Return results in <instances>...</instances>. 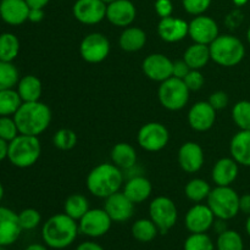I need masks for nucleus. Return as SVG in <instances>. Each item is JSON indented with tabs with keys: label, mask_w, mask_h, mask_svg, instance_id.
<instances>
[{
	"label": "nucleus",
	"mask_w": 250,
	"mask_h": 250,
	"mask_svg": "<svg viewBox=\"0 0 250 250\" xmlns=\"http://www.w3.org/2000/svg\"><path fill=\"white\" fill-rule=\"evenodd\" d=\"M80 232L78 222L65 212L49 217L42 227V238L50 249L61 250L70 247Z\"/></svg>",
	"instance_id": "nucleus-1"
},
{
	"label": "nucleus",
	"mask_w": 250,
	"mask_h": 250,
	"mask_svg": "<svg viewBox=\"0 0 250 250\" xmlns=\"http://www.w3.org/2000/svg\"><path fill=\"white\" fill-rule=\"evenodd\" d=\"M20 134L39 137L48 129L51 122V110L46 104L38 102L22 103L14 115Z\"/></svg>",
	"instance_id": "nucleus-2"
},
{
	"label": "nucleus",
	"mask_w": 250,
	"mask_h": 250,
	"mask_svg": "<svg viewBox=\"0 0 250 250\" xmlns=\"http://www.w3.org/2000/svg\"><path fill=\"white\" fill-rule=\"evenodd\" d=\"M124 183V173L115 164L103 163L95 166L87 176V189L98 198H107L119 192Z\"/></svg>",
	"instance_id": "nucleus-3"
},
{
	"label": "nucleus",
	"mask_w": 250,
	"mask_h": 250,
	"mask_svg": "<svg viewBox=\"0 0 250 250\" xmlns=\"http://www.w3.org/2000/svg\"><path fill=\"white\" fill-rule=\"evenodd\" d=\"M211 60L224 67L239 65L246 56V45L232 34H220L209 45Z\"/></svg>",
	"instance_id": "nucleus-4"
},
{
	"label": "nucleus",
	"mask_w": 250,
	"mask_h": 250,
	"mask_svg": "<svg viewBox=\"0 0 250 250\" xmlns=\"http://www.w3.org/2000/svg\"><path fill=\"white\" fill-rule=\"evenodd\" d=\"M42 154V146L38 137L19 134L9 142L7 160L19 168H28L38 161Z\"/></svg>",
	"instance_id": "nucleus-5"
},
{
	"label": "nucleus",
	"mask_w": 250,
	"mask_h": 250,
	"mask_svg": "<svg viewBox=\"0 0 250 250\" xmlns=\"http://www.w3.org/2000/svg\"><path fill=\"white\" fill-rule=\"evenodd\" d=\"M207 202L217 220L229 221L239 214V195L231 186H216Z\"/></svg>",
	"instance_id": "nucleus-6"
},
{
	"label": "nucleus",
	"mask_w": 250,
	"mask_h": 250,
	"mask_svg": "<svg viewBox=\"0 0 250 250\" xmlns=\"http://www.w3.org/2000/svg\"><path fill=\"white\" fill-rule=\"evenodd\" d=\"M190 90L183 80L170 77L160 83L158 90L159 102L170 111H178L188 104Z\"/></svg>",
	"instance_id": "nucleus-7"
},
{
	"label": "nucleus",
	"mask_w": 250,
	"mask_h": 250,
	"mask_svg": "<svg viewBox=\"0 0 250 250\" xmlns=\"http://www.w3.org/2000/svg\"><path fill=\"white\" fill-rule=\"evenodd\" d=\"M149 216L156 225L160 233H167L178 220V210L172 199L167 197H156L149 204Z\"/></svg>",
	"instance_id": "nucleus-8"
},
{
	"label": "nucleus",
	"mask_w": 250,
	"mask_h": 250,
	"mask_svg": "<svg viewBox=\"0 0 250 250\" xmlns=\"http://www.w3.org/2000/svg\"><path fill=\"white\" fill-rule=\"evenodd\" d=\"M170 134L167 128L160 122H148L138 131L137 141L142 149L150 153L160 151L167 146Z\"/></svg>",
	"instance_id": "nucleus-9"
},
{
	"label": "nucleus",
	"mask_w": 250,
	"mask_h": 250,
	"mask_svg": "<svg viewBox=\"0 0 250 250\" xmlns=\"http://www.w3.org/2000/svg\"><path fill=\"white\" fill-rule=\"evenodd\" d=\"M112 220L103 209H89L78 221L80 232L89 238H99L110 231Z\"/></svg>",
	"instance_id": "nucleus-10"
},
{
	"label": "nucleus",
	"mask_w": 250,
	"mask_h": 250,
	"mask_svg": "<svg viewBox=\"0 0 250 250\" xmlns=\"http://www.w3.org/2000/svg\"><path fill=\"white\" fill-rule=\"evenodd\" d=\"M110 42L104 34L93 32L87 34L80 44V54L89 63L103 62L109 56Z\"/></svg>",
	"instance_id": "nucleus-11"
},
{
	"label": "nucleus",
	"mask_w": 250,
	"mask_h": 250,
	"mask_svg": "<svg viewBox=\"0 0 250 250\" xmlns=\"http://www.w3.org/2000/svg\"><path fill=\"white\" fill-rule=\"evenodd\" d=\"M106 6L103 0H76L72 14L81 23L93 26L106 19Z\"/></svg>",
	"instance_id": "nucleus-12"
},
{
	"label": "nucleus",
	"mask_w": 250,
	"mask_h": 250,
	"mask_svg": "<svg viewBox=\"0 0 250 250\" xmlns=\"http://www.w3.org/2000/svg\"><path fill=\"white\" fill-rule=\"evenodd\" d=\"M188 24V36L194 43L210 45L220 36L217 22L207 15L194 16Z\"/></svg>",
	"instance_id": "nucleus-13"
},
{
	"label": "nucleus",
	"mask_w": 250,
	"mask_h": 250,
	"mask_svg": "<svg viewBox=\"0 0 250 250\" xmlns=\"http://www.w3.org/2000/svg\"><path fill=\"white\" fill-rule=\"evenodd\" d=\"M215 215L209 207L197 203L187 211L185 225L190 233H207L215 224Z\"/></svg>",
	"instance_id": "nucleus-14"
},
{
	"label": "nucleus",
	"mask_w": 250,
	"mask_h": 250,
	"mask_svg": "<svg viewBox=\"0 0 250 250\" xmlns=\"http://www.w3.org/2000/svg\"><path fill=\"white\" fill-rule=\"evenodd\" d=\"M172 67L173 61H171L167 56L160 53L150 54L144 59L143 63H142L144 75L149 80L160 83L172 77Z\"/></svg>",
	"instance_id": "nucleus-15"
},
{
	"label": "nucleus",
	"mask_w": 250,
	"mask_h": 250,
	"mask_svg": "<svg viewBox=\"0 0 250 250\" xmlns=\"http://www.w3.org/2000/svg\"><path fill=\"white\" fill-rule=\"evenodd\" d=\"M22 231L19 214L10 208L0 205V246L10 247L16 243Z\"/></svg>",
	"instance_id": "nucleus-16"
},
{
	"label": "nucleus",
	"mask_w": 250,
	"mask_h": 250,
	"mask_svg": "<svg viewBox=\"0 0 250 250\" xmlns=\"http://www.w3.org/2000/svg\"><path fill=\"white\" fill-rule=\"evenodd\" d=\"M134 203L125 195L124 192H116L105 198L104 210L107 212L112 222H126L133 216Z\"/></svg>",
	"instance_id": "nucleus-17"
},
{
	"label": "nucleus",
	"mask_w": 250,
	"mask_h": 250,
	"mask_svg": "<svg viewBox=\"0 0 250 250\" xmlns=\"http://www.w3.org/2000/svg\"><path fill=\"white\" fill-rule=\"evenodd\" d=\"M137 16V9L131 0H115L106 6V19L116 27H129Z\"/></svg>",
	"instance_id": "nucleus-18"
},
{
	"label": "nucleus",
	"mask_w": 250,
	"mask_h": 250,
	"mask_svg": "<svg viewBox=\"0 0 250 250\" xmlns=\"http://www.w3.org/2000/svg\"><path fill=\"white\" fill-rule=\"evenodd\" d=\"M216 121V110L209 102H198L188 111V124L197 132L209 131Z\"/></svg>",
	"instance_id": "nucleus-19"
},
{
	"label": "nucleus",
	"mask_w": 250,
	"mask_h": 250,
	"mask_svg": "<svg viewBox=\"0 0 250 250\" xmlns=\"http://www.w3.org/2000/svg\"><path fill=\"white\" fill-rule=\"evenodd\" d=\"M204 150L195 142H186L178 150V164L187 173H195L204 165Z\"/></svg>",
	"instance_id": "nucleus-20"
},
{
	"label": "nucleus",
	"mask_w": 250,
	"mask_h": 250,
	"mask_svg": "<svg viewBox=\"0 0 250 250\" xmlns=\"http://www.w3.org/2000/svg\"><path fill=\"white\" fill-rule=\"evenodd\" d=\"M29 10L26 0H0V19L10 26H20L28 21Z\"/></svg>",
	"instance_id": "nucleus-21"
},
{
	"label": "nucleus",
	"mask_w": 250,
	"mask_h": 250,
	"mask_svg": "<svg viewBox=\"0 0 250 250\" xmlns=\"http://www.w3.org/2000/svg\"><path fill=\"white\" fill-rule=\"evenodd\" d=\"M188 22L180 17L168 16L161 19L158 24V34L164 42L177 43L188 36Z\"/></svg>",
	"instance_id": "nucleus-22"
},
{
	"label": "nucleus",
	"mask_w": 250,
	"mask_h": 250,
	"mask_svg": "<svg viewBox=\"0 0 250 250\" xmlns=\"http://www.w3.org/2000/svg\"><path fill=\"white\" fill-rule=\"evenodd\" d=\"M239 173V164L233 158H222L216 161L211 171V178L216 186H231Z\"/></svg>",
	"instance_id": "nucleus-23"
},
{
	"label": "nucleus",
	"mask_w": 250,
	"mask_h": 250,
	"mask_svg": "<svg viewBox=\"0 0 250 250\" xmlns=\"http://www.w3.org/2000/svg\"><path fill=\"white\" fill-rule=\"evenodd\" d=\"M153 186L150 181L142 175H136L129 178L124 187V193L132 203L141 204L150 197Z\"/></svg>",
	"instance_id": "nucleus-24"
},
{
	"label": "nucleus",
	"mask_w": 250,
	"mask_h": 250,
	"mask_svg": "<svg viewBox=\"0 0 250 250\" xmlns=\"http://www.w3.org/2000/svg\"><path fill=\"white\" fill-rule=\"evenodd\" d=\"M231 156L242 166L250 167V131L237 132L229 143Z\"/></svg>",
	"instance_id": "nucleus-25"
},
{
	"label": "nucleus",
	"mask_w": 250,
	"mask_h": 250,
	"mask_svg": "<svg viewBox=\"0 0 250 250\" xmlns=\"http://www.w3.org/2000/svg\"><path fill=\"white\" fill-rule=\"evenodd\" d=\"M16 90L23 103L38 102L42 97L43 85H42V81L37 76L27 75L20 78Z\"/></svg>",
	"instance_id": "nucleus-26"
},
{
	"label": "nucleus",
	"mask_w": 250,
	"mask_h": 250,
	"mask_svg": "<svg viewBox=\"0 0 250 250\" xmlns=\"http://www.w3.org/2000/svg\"><path fill=\"white\" fill-rule=\"evenodd\" d=\"M146 43V33L139 27L129 26L122 31L119 44L122 50L127 53H136L143 49Z\"/></svg>",
	"instance_id": "nucleus-27"
},
{
	"label": "nucleus",
	"mask_w": 250,
	"mask_h": 250,
	"mask_svg": "<svg viewBox=\"0 0 250 250\" xmlns=\"http://www.w3.org/2000/svg\"><path fill=\"white\" fill-rule=\"evenodd\" d=\"M111 161L121 170H131L137 164V151L129 143H117L111 149Z\"/></svg>",
	"instance_id": "nucleus-28"
},
{
	"label": "nucleus",
	"mask_w": 250,
	"mask_h": 250,
	"mask_svg": "<svg viewBox=\"0 0 250 250\" xmlns=\"http://www.w3.org/2000/svg\"><path fill=\"white\" fill-rule=\"evenodd\" d=\"M183 60L189 66L190 70H202L211 60L209 45H205V44L200 43H193L185 51Z\"/></svg>",
	"instance_id": "nucleus-29"
},
{
	"label": "nucleus",
	"mask_w": 250,
	"mask_h": 250,
	"mask_svg": "<svg viewBox=\"0 0 250 250\" xmlns=\"http://www.w3.org/2000/svg\"><path fill=\"white\" fill-rule=\"evenodd\" d=\"M131 233L136 241L141 243H149L156 238L160 231L150 219H139L132 225Z\"/></svg>",
	"instance_id": "nucleus-30"
},
{
	"label": "nucleus",
	"mask_w": 250,
	"mask_h": 250,
	"mask_svg": "<svg viewBox=\"0 0 250 250\" xmlns=\"http://www.w3.org/2000/svg\"><path fill=\"white\" fill-rule=\"evenodd\" d=\"M89 209V202L82 194L70 195L63 203V212L77 222L84 216V214Z\"/></svg>",
	"instance_id": "nucleus-31"
},
{
	"label": "nucleus",
	"mask_w": 250,
	"mask_h": 250,
	"mask_svg": "<svg viewBox=\"0 0 250 250\" xmlns=\"http://www.w3.org/2000/svg\"><path fill=\"white\" fill-rule=\"evenodd\" d=\"M20 41L16 34L5 32L0 33V61L12 62L19 56Z\"/></svg>",
	"instance_id": "nucleus-32"
},
{
	"label": "nucleus",
	"mask_w": 250,
	"mask_h": 250,
	"mask_svg": "<svg viewBox=\"0 0 250 250\" xmlns=\"http://www.w3.org/2000/svg\"><path fill=\"white\" fill-rule=\"evenodd\" d=\"M210 192H211V187L207 181L202 180V178H193L186 185L185 187V194L190 202L193 203H202L203 200L208 199Z\"/></svg>",
	"instance_id": "nucleus-33"
},
{
	"label": "nucleus",
	"mask_w": 250,
	"mask_h": 250,
	"mask_svg": "<svg viewBox=\"0 0 250 250\" xmlns=\"http://www.w3.org/2000/svg\"><path fill=\"white\" fill-rule=\"evenodd\" d=\"M22 103L19 93L14 88L0 90V116H14Z\"/></svg>",
	"instance_id": "nucleus-34"
},
{
	"label": "nucleus",
	"mask_w": 250,
	"mask_h": 250,
	"mask_svg": "<svg viewBox=\"0 0 250 250\" xmlns=\"http://www.w3.org/2000/svg\"><path fill=\"white\" fill-rule=\"evenodd\" d=\"M216 250H244V241L241 233L234 229H226L217 237Z\"/></svg>",
	"instance_id": "nucleus-35"
},
{
	"label": "nucleus",
	"mask_w": 250,
	"mask_h": 250,
	"mask_svg": "<svg viewBox=\"0 0 250 250\" xmlns=\"http://www.w3.org/2000/svg\"><path fill=\"white\" fill-rule=\"evenodd\" d=\"M20 81V73L12 62L0 61V90L12 89Z\"/></svg>",
	"instance_id": "nucleus-36"
},
{
	"label": "nucleus",
	"mask_w": 250,
	"mask_h": 250,
	"mask_svg": "<svg viewBox=\"0 0 250 250\" xmlns=\"http://www.w3.org/2000/svg\"><path fill=\"white\" fill-rule=\"evenodd\" d=\"M232 120L242 131H250V102L241 100L232 109Z\"/></svg>",
	"instance_id": "nucleus-37"
},
{
	"label": "nucleus",
	"mask_w": 250,
	"mask_h": 250,
	"mask_svg": "<svg viewBox=\"0 0 250 250\" xmlns=\"http://www.w3.org/2000/svg\"><path fill=\"white\" fill-rule=\"evenodd\" d=\"M215 244L208 233H190L183 244V250H215Z\"/></svg>",
	"instance_id": "nucleus-38"
},
{
	"label": "nucleus",
	"mask_w": 250,
	"mask_h": 250,
	"mask_svg": "<svg viewBox=\"0 0 250 250\" xmlns=\"http://www.w3.org/2000/svg\"><path fill=\"white\" fill-rule=\"evenodd\" d=\"M77 134L70 128H61L55 132L53 137V144L60 150H71L77 144Z\"/></svg>",
	"instance_id": "nucleus-39"
},
{
	"label": "nucleus",
	"mask_w": 250,
	"mask_h": 250,
	"mask_svg": "<svg viewBox=\"0 0 250 250\" xmlns=\"http://www.w3.org/2000/svg\"><path fill=\"white\" fill-rule=\"evenodd\" d=\"M19 221L23 231H32L41 225L42 215L38 210L27 208L19 212Z\"/></svg>",
	"instance_id": "nucleus-40"
},
{
	"label": "nucleus",
	"mask_w": 250,
	"mask_h": 250,
	"mask_svg": "<svg viewBox=\"0 0 250 250\" xmlns=\"http://www.w3.org/2000/svg\"><path fill=\"white\" fill-rule=\"evenodd\" d=\"M20 134L14 116H0V138L11 142Z\"/></svg>",
	"instance_id": "nucleus-41"
},
{
	"label": "nucleus",
	"mask_w": 250,
	"mask_h": 250,
	"mask_svg": "<svg viewBox=\"0 0 250 250\" xmlns=\"http://www.w3.org/2000/svg\"><path fill=\"white\" fill-rule=\"evenodd\" d=\"M212 0H182V5L186 11L193 16L204 15V12L211 5Z\"/></svg>",
	"instance_id": "nucleus-42"
},
{
	"label": "nucleus",
	"mask_w": 250,
	"mask_h": 250,
	"mask_svg": "<svg viewBox=\"0 0 250 250\" xmlns=\"http://www.w3.org/2000/svg\"><path fill=\"white\" fill-rule=\"evenodd\" d=\"M183 82L186 83L190 92H197V90L202 89L205 80L200 70H190L188 75L183 78Z\"/></svg>",
	"instance_id": "nucleus-43"
},
{
	"label": "nucleus",
	"mask_w": 250,
	"mask_h": 250,
	"mask_svg": "<svg viewBox=\"0 0 250 250\" xmlns=\"http://www.w3.org/2000/svg\"><path fill=\"white\" fill-rule=\"evenodd\" d=\"M208 102L217 111V110H222L225 107H227V105L229 103V98L227 95V93L222 92V90H217V92H214L210 95Z\"/></svg>",
	"instance_id": "nucleus-44"
},
{
	"label": "nucleus",
	"mask_w": 250,
	"mask_h": 250,
	"mask_svg": "<svg viewBox=\"0 0 250 250\" xmlns=\"http://www.w3.org/2000/svg\"><path fill=\"white\" fill-rule=\"evenodd\" d=\"M154 9H155V12L160 19L172 16L173 5L171 0H156L155 4H154Z\"/></svg>",
	"instance_id": "nucleus-45"
},
{
	"label": "nucleus",
	"mask_w": 250,
	"mask_h": 250,
	"mask_svg": "<svg viewBox=\"0 0 250 250\" xmlns=\"http://www.w3.org/2000/svg\"><path fill=\"white\" fill-rule=\"evenodd\" d=\"M190 71L189 66L186 63L185 60H177L173 62L172 67V77L180 78V80H183L186 76L188 75V72Z\"/></svg>",
	"instance_id": "nucleus-46"
},
{
	"label": "nucleus",
	"mask_w": 250,
	"mask_h": 250,
	"mask_svg": "<svg viewBox=\"0 0 250 250\" xmlns=\"http://www.w3.org/2000/svg\"><path fill=\"white\" fill-rule=\"evenodd\" d=\"M239 212H243L247 216L250 215V193L239 197Z\"/></svg>",
	"instance_id": "nucleus-47"
},
{
	"label": "nucleus",
	"mask_w": 250,
	"mask_h": 250,
	"mask_svg": "<svg viewBox=\"0 0 250 250\" xmlns=\"http://www.w3.org/2000/svg\"><path fill=\"white\" fill-rule=\"evenodd\" d=\"M44 19V9H31L28 14V21L33 22V23H38V22L43 21Z\"/></svg>",
	"instance_id": "nucleus-48"
},
{
	"label": "nucleus",
	"mask_w": 250,
	"mask_h": 250,
	"mask_svg": "<svg viewBox=\"0 0 250 250\" xmlns=\"http://www.w3.org/2000/svg\"><path fill=\"white\" fill-rule=\"evenodd\" d=\"M75 250H105V249L103 248L99 243H97V242L85 241L78 244L77 248Z\"/></svg>",
	"instance_id": "nucleus-49"
},
{
	"label": "nucleus",
	"mask_w": 250,
	"mask_h": 250,
	"mask_svg": "<svg viewBox=\"0 0 250 250\" xmlns=\"http://www.w3.org/2000/svg\"><path fill=\"white\" fill-rule=\"evenodd\" d=\"M50 0H26L31 9H44Z\"/></svg>",
	"instance_id": "nucleus-50"
},
{
	"label": "nucleus",
	"mask_w": 250,
	"mask_h": 250,
	"mask_svg": "<svg viewBox=\"0 0 250 250\" xmlns=\"http://www.w3.org/2000/svg\"><path fill=\"white\" fill-rule=\"evenodd\" d=\"M7 151H9V142L0 138V163L7 159Z\"/></svg>",
	"instance_id": "nucleus-51"
},
{
	"label": "nucleus",
	"mask_w": 250,
	"mask_h": 250,
	"mask_svg": "<svg viewBox=\"0 0 250 250\" xmlns=\"http://www.w3.org/2000/svg\"><path fill=\"white\" fill-rule=\"evenodd\" d=\"M225 222L226 221H224V220H219V221H215V224H214V226H215V229H216V231L219 232V234L221 233V232H224V231H226V224H225ZM212 226V227H214Z\"/></svg>",
	"instance_id": "nucleus-52"
},
{
	"label": "nucleus",
	"mask_w": 250,
	"mask_h": 250,
	"mask_svg": "<svg viewBox=\"0 0 250 250\" xmlns=\"http://www.w3.org/2000/svg\"><path fill=\"white\" fill-rule=\"evenodd\" d=\"M24 250H49V248L45 246V244L33 243V244H29L28 247H26V249Z\"/></svg>",
	"instance_id": "nucleus-53"
},
{
	"label": "nucleus",
	"mask_w": 250,
	"mask_h": 250,
	"mask_svg": "<svg viewBox=\"0 0 250 250\" xmlns=\"http://www.w3.org/2000/svg\"><path fill=\"white\" fill-rule=\"evenodd\" d=\"M232 1H233V4L236 5V6H244L249 0H232Z\"/></svg>",
	"instance_id": "nucleus-54"
},
{
	"label": "nucleus",
	"mask_w": 250,
	"mask_h": 250,
	"mask_svg": "<svg viewBox=\"0 0 250 250\" xmlns=\"http://www.w3.org/2000/svg\"><path fill=\"white\" fill-rule=\"evenodd\" d=\"M246 232L248 234V237L250 238V215H248L247 217V221H246Z\"/></svg>",
	"instance_id": "nucleus-55"
},
{
	"label": "nucleus",
	"mask_w": 250,
	"mask_h": 250,
	"mask_svg": "<svg viewBox=\"0 0 250 250\" xmlns=\"http://www.w3.org/2000/svg\"><path fill=\"white\" fill-rule=\"evenodd\" d=\"M4 194H5L4 186H2V185H1V182H0V202H1L2 198H4Z\"/></svg>",
	"instance_id": "nucleus-56"
},
{
	"label": "nucleus",
	"mask_w": 250,
	"mask_h": 250,
	"mask_svg": "<svg viewBox=\"0 0 250 250\" xmlns=\"http://www.w3.org/2000/svg\"><path fill=\"white\" fill-rule=\"evenodd\" d=\"M247 41H248V43L250 45V27L248 28V31H247Z\"/></svg>",
	"instance_id": "nucleus-57"
},
{
	"label": "nucleus",
	"mask_w": 250,
	"mask_h": 250,
	"mask_svg": "<svg viewBox=\"0 0 250 250\" xmlns=\"http://www.w3.org/2000/svg\"><path fill=\"white\" fill-rule=\"evenodd\" d=\"M103 1L105 2V4H110V2H112V1H115V0H103Z\"/></svg>",
	"instance_id": "nucleus-58"
},
{
	"label": "nucleus",
	"mask_w": 250,
	"mask_h": 250,
	"mask_svg": "<svg viewBox=\"0 0 250 250\" xmlns=\"http://www.w3.org/2000/svg\"><path fill=\"white\" fill-rule=\"evenodd\" d=\"M0 250H7V249H6V247H1V246H0Z\"/></svg>",
	"instance_id": "nucleus-59"
}]
</instances>
